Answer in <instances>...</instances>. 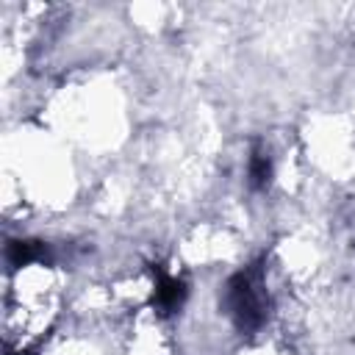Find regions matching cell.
<instances>
[{
	"label": "cell",
	"mask_w": 355,
	"mask_h": 355,
	"mask_svg": "<svg viewBox=\"0 0 355 355\" xmlns=\"http://www.w3.org/2000/svg\"><path fill=\"white\" fill-rule=\"evenodd\" d=\"M269 305L272 302H269L261 261H255L227 277L225 291H222V308L241 336H252L255 330L263 327V322L269 316Z\"/></svg>",
	"instance_id": "6da1fadb"
},
{
	"label": "cell",
	"mask_w": 355,
	"mask_h": 355,
	"mask_svg": "<svg viewBox=\"0 0 355 355\" xmlns=\"http://www.w3.org/2000/svg\"><path fill=\"white\" fill-rule=\"evenodd\" d=\"M28 297H31V291H22V286L14 283L11 291L6 294V313H17V311L22 313V300H28ZM33 297H36V308H39V311L53 313V311H50V286H47V283H39L36 291H33ZM33 297H31V300H33ZM42 322H44V319H42L39 313H33V311L25 313V319L19 322V327H17L14 333L6 336V352H8V349H17V347L22 344V336H33V333H31L33 324L39 327Z\"/></svg>",
	"instance_id": "7a4b0ae2"
},
{
	"label": "cell",
	"mask_w": 355,
	"mask_h": 355,
	"mask_svg": "<svg viewBox=\"0 0 355 355\" xmlns=\"http://www.w3.org/2000/svg\"><path fill=\"white\" fill-rule=\"evenodd\" d=\"M186 294H189V288H186V283H183L180 277H175V275H169V272H164V269H155L153 305L158 308V313L169 316V313L180 311L183 302H186Z\"/></svg>",
	"instance_id": "3957f363"
},
{
	"label": "cell",
	"mask_w": 355,
	"mask_h": 355,
	"mask_svg": "<svg viewBox=\"0 0 355 355\" xmlns=\"http://www.w3.org/2000/svg\"><path fill=\"white\" fill-rule=\"evenodd\" d=\"M47 255V247L42 241H31V239H11L6 244V261L11 269H25V266H36L42 263Z\"/></svg>",
	"instance_id": "277c9868"
},
{
	"label": "cell",
	"mask_w": 355,
	"mask_h": 355,
	"mask_svg": "<svg viewBox=\"0 0 355 355\" xmlns=\"http://www.w3.org/2000/svg\"><path fill=\"white\" fill-rule=\"evenodd\" d=\"M247 180L255 191H266L272 183V155L261 141H252V150L247 158Z\"/></svg>",
	"instance_id": "5b68a950"
}]
</instances>
